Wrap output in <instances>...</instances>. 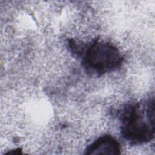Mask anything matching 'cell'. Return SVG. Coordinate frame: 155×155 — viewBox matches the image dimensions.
<instances>
[{"label":"cell","instance_id":"6da1fadb","mask_svg":"<svg viewBox=\"0 0 155 155\" xmlns=\"http://www.w3.org/2000/svg\"><path fill=\"white\" fill-rule=\"evenodd\" d=\"M121 133L134 143H146L154 136V104L153 97L142 107L131 104L124 107L120 116Z\"/></svg>","mask_w":155,"mask_h":155},{"label":"cell","instance_id":"7a4b0ae2","mask_svg":"<svg viewBox=\"0 0 155 155\" xmlns=\"http://www.w3.org/2000/svg\"><path fill=\"white\" fill-rule=\"evenodd\" d=\"M78 55L82 56V65L86 72L100 76L119 68L123 57L119 49L110 42L95 39L80 45Z\"/></svg>","mask_w":155,"mask_h":155},{"label":"cell","instance_id":"3957f363","mask_svg":"<svg viewBox=\"0 0 155 155\" xmlns=\"http://www.w3.org/2000/svg\"><path fill=\"white\" fill-rule=\"evenodd\" d=\"M120 146L117 140L111 135H104L89 145L85 149V154H120Z\"/></svg>","mask_w":155,"mask_h":155}]
</instances>
